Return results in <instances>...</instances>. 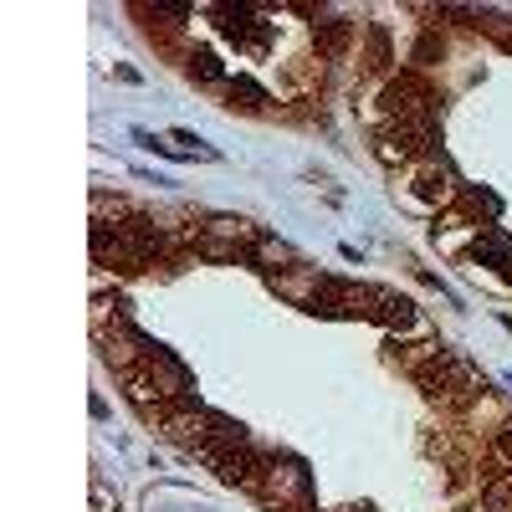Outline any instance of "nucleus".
Instances as JSON below:
<instances>
[{"mask_svg":"<svg viewBox=\"0 0 512 512\" xmlns=\"http://www.w3.org/2000/svg\"><path fill=\"white\" fill-rule=\"evenodd\" d=\"M415 384L425 390V400H436V405H466V400L482 395L477 369L466 364V359H456V354H441V359H431L425 369H415Z\"/></svg>","mask_w":512,"mask_h":512,"instance_id":"obj_1","label":"nucleus"},{"mask_svg":"<svg viewBox=\"0 0 512 512\" xmlns=\"http://www.w3.org/2000/svg\"><path fill=\"white\" fill-rule=\"evenodd\" d=\"M262 497H272L277 507H292V502H308V472L297 461H287L282 472H277V461L267 466V477H262Z\"/></svg>","mask_w":512,"mask_h":512,"instance_id":"obj_2","label":"nucleus"},{"mask_svg":"<svg viewBox=\"0 0 512 512\" xmlns=\"http://www.w3.org/2000/svg\"><path fill=\"white\" fill-rule=\"evenodd\" d=\"M267 287H272L277 297H292V303L313 308V303H318V287H323V272H318V267H287V272H272Z\"/></svg>","mask_w":512,"mask_h":512,"instance_id":"obj_3","label":"nucleus"},{"mask_svg":"<svg viewBox=\"0 0 512 512\" xmlns=\"http://www.w3.org/2000/svg\"><path fill=\"white\" fill-rule=\"evenodd\" d=\"M369 318L374 323H384V328H415V308L405 303V297H395V292H374L369 297Z\"/></svg>","mask_w":512,"mask_h":512,"instance_id":"obj_4","label":"nucleus"},{"mask_svg":"<svg viewBox=\"0 0 512 512\" xmlns=\"http://www.w3.org/2000/svg\"><path fill=\"white\" fill-rule=\"evenodd\" d=\"M477 262L482 267H492L497 277H512V241L507 236H497V231H482V241H477Z\"/></svg>","mask_w":512,"mask_h":512,"instance_id":"obj_5","label":"nucleus"},{"mask_svg":"<svg viewBox=\"0 0 512 512\" xmlns=\"http://www.w3.org/2000/svg\"><path fill=\"white\" fill-rule=\"evenodd\" d=\"M200 231L221 236V241H236V246H246V251H256V241H262V231H256L251 221H236V216H210Z\"/></svg>","mask_w":512,"mask_h":512,"instance_id":"obj_6","label":"nucleus"},{"mask_svg":"<svg viewBox=\"0 0 512 512\" xmlns=\"http://www.w3.org/2000/svg\"><path fill=\"white\" fill-rule=\"evenodd\" d=\"M313 41H318V52H323V57H344V52H349V41H354V21H318Z\"/></svg>","mask_w":512,"mask_h":512,"instance_id":"obj_7","label":"nucleus"},{"mask_svg":"<svg viewBox=\"0 0 512 512\" xmlns=\"http://www.w3.org/2000/svg\"><path fill=\"white\" fill-rule=\"evenodd\" d=\"M226 108H241V113H262V108H267V93L256 88L251 77H231V82H226Z\"/></svg>","mask_w":512,"mask_h":512,"instance_id":"obj_8","label":"nucleus"},{"mask_svg":"<svg viewBox=\"0 0 512 512\" xmlns=\"http://www.w3.org/2000/svg\"><path fill=\"white\" fill-rule=\"evenodd\" d=\"M190 246H195L200 256H210V262H241V256H251L246 246L221 241V236H210V231H195V236H190Z\"/></svg>","mask_w":512,"mask_h":512,"instance_id":"obj_9","label":"nucleus"},{"mask_svg":"<svg viewBox=\"0 0 512 512\" xmlns=\"http://www.w3.org/2000/svg\"><path fill=\"white\" fill-rule=\"evenodd\" d=\"M190 77L205 82V88H226V82H231L216 52H190Z\"/></svg>","mask_w":512,"mask_h":512,"instance_id":"obj_10","label":"nucleus"},{"mask_svg":"<svg viewBox=\"0 0 512 512\" xmlns=\"http://www.w3.org/2000/svg\"><path fill=\"white\" fill-rule=\"evenodd\" d=\"M251 256H256L262 267H277V262H292V246H287V241H277V236H262Z\"/></svg>","mask_w":512,"mask_h":512,"instance_id":"obj_11","label":"nucleus"},{"mask_svg":"<svg viewBox=\"0 0 512 512\" xmlns=\"http://www.w3.org/2000/svg\"><path fill=\"white\" fill-rule=\"evenodd\" d=\"M482 507H487V512H512V477L492 482V487H487V497H482Z\"/></svg>","mask_w":512,"mask_h":512,"instance_id":"obj_12","label":"nucleus"},{"mask_svg":"<svg viewBox=\"0 0 512 512\" xmlns=\"http://www.w3.org/2000/svg\"><path fill=\"white\" fill-rule=\"evenodd\" d=\"M369 72H384L390 67V41H384V31H369Z\"/></svg>","mask_w":512,"mask_h":512,"instance_id":"obj_13","label":"nucleus"},{"mask_svg":"<svg viewBox=\"0 0 512 512\" xmlns=\"http://www.w3.org/2000/svg\"><path fill=\"white\" fill-rule=\"evenodd\" d=\"M436 52H441V41H436V31H425V36L415 41V62H420V67H431V62H436Z\"/></svg>","mask_w":512,"mask_h":512,"instance_id":"obj_14","label":"nucleus"},{"mask_svg":"<svg viewBox=\"0 0 512 512\" xmlns=\"http://www.w3.org/2000/svg\"><path fill=\"white\" fill-rule=\"evenodd\" d=\"M492 451H497V461H507V466H512V425H502V431H497Z\"/></svg>","mask_w":512,"mask_h":512,"instance_id":"obj_15","label":"nucleus"},{"mask_svg":"<svg viewBox=\"0 0 512 512\" xmlns=\"http://www.w3.org/2000/svg\"><path fill=\"white\" fill-rule=\"evenodd\" d=\"M497 41H502V47L512 52V31H497Z\"/></svg>","mask_w":512,"mask_h":512,"instance_id":"obj_16","label":"nucleus"}]
</instances>
